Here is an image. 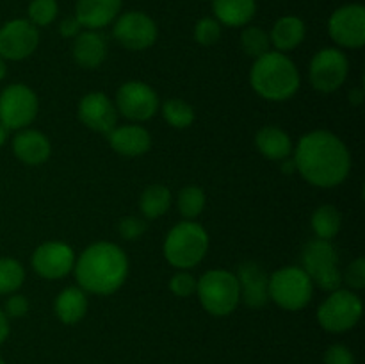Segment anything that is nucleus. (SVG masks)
I'll return each mask as SVG.
<instances>
[{"instance_id": "nucleus-18", "label": "nucleus", "mask_w": 365, "mask_h": 364, "mask_svg": "<svg viewBox=\"0 0 365 364\" xmlns=\"http://www.w3.org/2000/svg\"><path fill=\"white\" fill-rule=\"evenodd\" d=\"M123 0H77L75 18L88 31H100L120 16Z\"/></svg>"}, {"instance_id": "nucleus-41", "label": "nucleus", "mask_w": 365, "mask_h": 364, "mask_svg": "<svg viewBox=\"0 0 365 364\" xmlns=\"http://www.w3.org/2000/svg\"><path fill=\"white\" fill-rule=\"evenodd\" d=\"M349 100H351L353 103H360L362 102V91L360 89H353V91H349Z\"/></svg>"}, {"instance_id": "nucleus-23", "label": "nucleus", "mask_w": 365, "mask_h": 364, "mask_svg": "<svg viewBox=\"0 0 365 364\" xmlns=\"http://www.w3.org/2000/svg\"><path fill=\"white\" fill-rule=\"evenodd\" d=\"M216 20L227 27H245L257 13V0H212Z\"/></svg>"}, {"instance_id": "nucleus-14", "label": "nucleus", "mask_w": 365, "mask_h": 364, "mask_svg": "<svg viewBox=\"0 0 365 364\" xmlns=\"http://www.w3.org/2000/svg\"><path fill=\"white\" fill-rule=\"evenodd\" d=\"M39 32L24 18H14L0 27V57L9 61H24L36 52Z\"/></svg>"}, {"instance_id": "nucleus-35", "label": "nucleus", "mask_w": 365, "mask_h": 364, "mask_svg": "<svg viewBox=\"0 0 365 364\" xmlns=\"http://www.w3.org/2000/svg\"><path fill=\"white\" fill-rule=\"evenodd\" d=\"M118 232L127 241H135V239H139L146 232V221L138 216H127L118 225Z\"/></svg>"}, {"instance_id": "nucleus-40", "label": "nucleus", "mask_w": 365, "mask_h": 364, "mask_svg": "<svg viewBox=\"0 0 365 364\" xmlns=\"http://www.w3.org/2000/svg\"><path fill=\"white\" fill-rule=\"evenodd\" d=\"M9 318H7V314L4 313L2 309H0V345H2L4 341L7 339V335H9Z\"/></svg>"}, {"instance_id": "nucleus-19", "label": "nucleus", "mask_w": 365, "mask_h": 364, "mask_svg": "<svg viewBox=\"0 0 365 364\" xmlns=\"http://www.w3.org/2000/svg\"><path fill=\"white\" fill-rule=\"evenodd\" d=\"M109 145L123 157H139L152 146V136L141 125H121L109 132Z\"/></svg>"}, {"instance_id": "nucleus-10", "label": "nucleus", "mask_w": 365, "mask_h": 364, "mask_svg": "<svg viewBox=\"0 0 365 364\" xmlns=\"http://www.w3.org/2000/svg\"><path fill=\"white\" fill-rule=\"evenodd\" d=\"M348 57L339 49H323L310 61V82L321 93H334L348 79Z\"/></svg>"}, {"instance_id": "nucleus-27", "label": "nucleus", "mask_w": 365, "mask_h": 364, "mask_svg": "<svg viewBox=\"0 0 365 364\" xmlns=\"http://www.w3.org/2000/svg\"><path fill=\"white\" fill-rule=\"evenodd\" d=\"M312 231L316 238L319 239H334L339 234L342 225V216L337 207L334 206H321L314 211L312 214Z\"/></svg>"}, {"instance_id": "nucleus-7", "label": "nucleus", "mask_w": 365, "mask_h": 364, "mask_svg": "<svg viewBox=\"0 0 365 364\" xmlns=\"http://www.w3.org/2000/svg\"><path fill=\"white\" fill-rule=\"evenodd\" d=\"M314 284L298 266H285L269 275V300L285 310H302L312 300Z\"/></svg>"}, {"instance_id": "nucleus-44", "label": "nucleus", "mask_w": 365, "mask_h": 364, "mask_svg": "<svg viewBox=\"0 0 365 364\" xmlns=\"http://www.w3.org/2000/svg\"><path fill=\"white\" fill-rule=\"evenodd\" d=\"M0 364H6V360H4L2 357H0Z\"/></svg>"}, {"instance_id": "nucleus-42", "label": "nucleus", "mask_w": 365, "mask_h": 364, "mask_svg": "<svg viewBox=\"0 0 365 364\" xmlns=\"http://www.w3.org/2000/svg\"><path fill=\"white\" fill-rule=\"evenodd\" d=\"M6 74H7L6 59H2V57H0V81H4V77H6Z\"/></svg>"}, {"instance_id": "nucleus-6", "label": "nucleus", "mask_w": 365, "mask_h": 364, "mask_svg": "<svg viewBox=\"0 0 365 364\" xmlns=\"http://www.w3.org/2000/svg\"><path fill=\"white\" fill-rule=\"evenodd\" d=\"M302 268L310 277L312 284L324 291H335L341 288L342 275L339 271L337 250L328 239H312L303 246Z\"/></svg>"}, {"instance_id": "nucleus-28", "label": "nucleus", "mask_w": 365, "mask_h": 364, "mask_svg": "<svg viewBox=\"0 0 365 364\" xmlns=\"http://www.w3.org/2000/svg\"><path fill=\"white\" fill-rule=\"evenodd\" d=\"M205 193L198 186H185L178 193L177 206L185 220H195V218H198L203 213V209H205Z\"/></svg>"}, {"instance_id": "nucleus-8", "label": "nucleus", "mask_w": 365, "mask_h": 364, "mask_svg": "<svg viewBox=\"0 0 365 364\" xmlns=\"http://www.w3.org/2000/svg\"><path fill=\"white\" fill-rule=\"evenodd\" d=\"M362 300L351 289H335L317 309V321L321 327L334 334L348 332L362 318Z\"/></svg>"}, {"instance_id": "nucleus-1", "label": "nucleus", "mask_w": 365, "mask_h": 364, "mask_svg": "<svg viewBox=\"0 0 365 364\" xmlns=\"http://www.w3.org/2000/svg\"><path fill=\"white\" fill-rule=\"evenodd\" d=\"M292 159L302 177L317 188L342 184L351 170L348 146L330 131H312L302 136Z\"/></svg>"}, {"instance_id": "nucleus-32", "label": "nucleus", "mask_w": 365, "mask_h": 364, "mask_svg": "<svg viewBox=\"0 0 365 364\" xmlns=\"http://www.w3.org/2000/svg\"><path fill=\"white\" fill-rule=\"evenodd\" d=\"M29 21L36 27H46L52 24L59 13L57 0H32L29 4Z\"/></svg>"}, {"instance_id": "nucleus-31", "label": "nucleus", "mask_w": 365, "mask_h": 364, "mask_svg": "<svg viewBox=\"0 0 365 364\" xmlns=\"http://www.w3.org/2000/svg\"><path fill=\"white\" fill-rule=\"evenodd\" d=\"M25 280V270L16 259L0 257V295L18 291Z\"/></svg>"}, {"instance_id": "nucleus-29", "label": "nucleus", "mask_w": 365, "mask_h": 364, "mask_svg": "<svg viewBox=\"0 0 365 364\" xmlns=\"http://www.w3.org/2000/svg\"><path fill=\"white\" fill-rule=\"evenodd\" d=\"M163 116L173 128H187L195 121V109L182 98H170L163 103Z\"/></svg>"}, {"instance_id": "nucleus-15", "label": "nucleus", "mask_w": 365, "mask_h": 364, "mask_svg": "<svg viewBox=\"0 0 365 364\" xmlns=\"http://www.w3.org/2000/svg\"><path fill=\"white\" fill-rule=\"evenodd\" d=\"M75 261L77 257L70 245L63 241H46L34 250L31 263L36 273L43 278L57 280L73 271Z\"/></svg>"}, {"instance_id": "nucleus-22", "label": "nucleus", "mask_w": 365, "mask_h": 364, "mask_svg": "<svg viewBox=\"0 0 365 364\" xmlns=\"http://www.w3.org/2000/svg\"><path fill=\"white\" fill-rule=\"evenodd\" d=\"M307 27L305 21L298 16H282L280 20H277V24L273 25L269 32L271 45L278 50V52H289V50H294L296 46H299L305 39Z\"/></svg>"}, {"instance_id": "nucleus-13", "label": "nucleus", "mask_w": 365, "mask_h": 364, "mask_svg": "<svg viewBox=\"0 0 365 364\" xmlns=\"http://www.w3.org/2000/svg\"><path fill=\"white\" fill-rule=\"evenodd\" d=\"M328 32L337 45L360 49L365 43V7L362 4H346L331 13Z\"/></svg>"}, {"instance_id": "nucleus-24", "label": "nucleus", "mask_w": 365, "mask_h": 364, "mask_svg": "<svg viewBox=\"0 0 365 364\" xmlns=\"http://www.w3.org/2000/svg\"><path fill=\"white\" fill-rule=\"evenodd\" d=\"M255 145L266 159L284 161L292 153V139L287 132L274 125H266L255 136Z\"/></svg>"}, {"instance_id": "nucleus-16", "label": "nucleus", "mask_w": 365, "mask_h": 364, "mask_svg": "<svg viewBox=\"0 0 365 364\" xmlns=\"http://www.w3.org/2000/svg\"><path fill=\"white\" fill-rule=\"evenodd\" d=\"M78 118L91 131L109 134L118 123V109L102 91H91L78 102Z\"/></svg>"}, {"instance_id": "nucleus-9", "label": "nucleus", "mask_w": 365, "mask_h": 364, "mask_svg": "<svg viewBox=\"0 0 365 364\" xmlns=\"http://www.w3.org/2000/svg\"><path fill=\"white\" fill-rule=\"evenodd\" d=\"M38 96L29 86L9 84L0 93V125L7 131H21L38 116Z\"/></svg>"}, {"instance_id": "nucleus-11", "label": "nucleus", "mask_w": 365, "mask_h": 364, "mask_svg": "<svg viewBox=\"0 0 365 364\" xmlns=\"http://www.w3.org/2000/svg\"><path fill=\"white\" fill-rule=\"evenodd\" d=\"M113 34L121 46L128 50H146L157 41V24L143 11H128L114 21Z\"/></svg>"}, {"instance_id": "nucleus-30", "label": "nucleus", "mask_w": 365, "mask_h": 364, "mask_svg": "<svg viewBox=\"0 0 365 364\" xmlns=\"http://www.w3.org/2000/svg\"><path fill=\"white\" fill-rule=\"evenodd\" d=\"M241 46L246 56L253 57V59H259L264 54L269 52V32H266L260 27H255V25H248V27H245V31L241 34Z\"/></svg>"}, {"instance_id": "nucleus-17", "label": "nucleus", "mask_w": 365, "mask_h": 364, "mask_svg": "<svg viewBox=\"0 0 365 364\" xmlns=\"http://www.w3.org/2000/svg\"><path fill=\"white\" fill-rule=\"evenodd\" d=\"M239 282L241 302L252 309H260L269 302V275L255 261H248L239 266L235 273Z\"/></svg>"}, {"instance_id": "nucleus-33", "label": "nucleus", "mask_w": 365, "mask_h": 364, "mask_svg": "<svg viewBox=\"0 0 365 364\" xmlns=\"http://www.w3.org/2000/svg\"><path fill=\"white\" fill-rule=\"evenodd\" d=\"M195 38L196 41L203 46L216 45L221 38V24L216 18H202V20H198V24L195 25Z\"/></svg>"}, {"instance_id": "nucleus-43", "label": "nucleus", "mask_w": 365, "mask_h": 364, "mask_svg": "<svg viewBox=\"0 0 365 364\" xmlns=\"http://www.w3.org/2000/svg\"><path fill=\"white\" fill-rule=\"evenodd\" d=\"M6 139H7V128L4 127V125H0V146L6 143Z\"/></svg>"}, {"instance_id": "nucleus-39", "label": "nucleus", "mask_w": 365, "mask_h": 364, "mask_svg": "<svg viewBox=\"0 0 365 364\" xmlns=\"http://www.w3.org/2000/svg\"><path fill=\"white\" fill-rule=\"evenodd\" d=\"M82 32V25L78 24V20L75 16H68L61 21L59 25V34L63 38H71L75 39Z\"/></svg>"}, {"instance_id": "nucleus-3", "label": "nucleus", "mask_w": 365, "mask_h": 364, "mask_svg": "<svg viewBox=\"0 0 365 364\" xmlns=\"http://www.w3.org/2000/svg\"><path fill=\"white\" fill-rule=\"evenodd\" d=\"M250 82L262 98L269 102H285L298 93L302 79L298 66L287 54L269 50L255 59L250 71Z\"/></svg>"}, {"instance_id": "nucleus-34", "label": "nucleus", "mask_w": 365, "mask_h": 364, "mask_svg": "<svg viewBox=\"0 0 365 364\" xmlns=\"http://www.w3.org/2000/svg\"><path fill=\"white\" fill-rule=\"evenodd\" d=\"M196 284H198V278L195 275L189 273L187 270H178L171 277L170 289L173 295L180 296V298H187V296H192L196 293Z\"/></svg>"}, {"instance_id": "nucleus-5", "label": "nucleus", "mask_w": 365, "mask_h": 364, "mask_svg": "<svg viewBox=\"0 0 365 364\" xmlns=\"http://www.w3.org/2000/svg\"><path fill=\"white\" fill-rule=\"evenodd\" d=\"M196 295L207 313L220 318L234 313L241 302L237 277L228 270L205 271L198 278Z\"/></svg>"}, {"instance_id": "nucleus-4", "label": "nucleus", "mask_w": 365, "mask_h": 364, "mask_svg": "<svg viewBox=\"0 0 365 364\" xmlns=\"http://www.w3.org/2000/svg\"><path fill=\"white\" fill-rule=\"evenodd\" d=\"M209 250V234L192 220L180 221L164 239V257L177 270L198 266Z\"/></svg>"}, {"instance_id": "nucleus-25", "label": "nucleus", "mask_w": 365, "mask_h": 364, "mask_svg": "<svg viewBox=\"0 0 365 364\" xmlns=\"http://www.w3.org/2000/svg\"><path fill=\"white\" fill-rule=\"evenodd\" d=\"M57 318L64 325H75L88 313V296L81 288H66L57 295L53 303Z\"/></svg>"}, {"instance_id": "nucleus-26", "label": "nucleus", "mask_w": 365, "mask_h": 364, "mask_svg": "<svg viewBox=\"0 0 365 364\" xmlns=\"http://www.w3.org/2000/svg\"><path fill=\"white\" fill-rule=\"evenodd\" d=\"M171 206V191L163 184H152L143 191L139 198L143 216L148 220H155L168 213Z\"/></svg>"}, {"instance_id": "nucleus-36", "label": "nucleus", "mask_w": 365, "mask_h": 364, "mask_svg": "<svg viewBox=\"0 0 365 364\" xmlns=\"http://www.w3.org/2000/svg\"><path fill=\"white\" fill-rule=\"evenodd\" d=\"M344 282L351 289H362L365 285V259L359 257V259L353 261L344 271Z\"/></svg>"}, {"instance_id": "nucleus-37", "label": "nucleus", "mask_w": 365, "mask_h": 364, "mask_svg": "<svg viewBox=\"0 0 365 364\" xmlns=\"http://www.w3.org/2000/svg\"><path fill=\"white\" fill-rule=\"evenodd\" d=\"M324 364H355V355L344 345H331L324 352Z\"/></svg>"}, {"instance_id": "nucleus-12", "label": "nucleus", "mask_w": 365, "mask_h": 364, "mask_svg": "<svg viewBox=\"0 0 365 364\" xmlns=\"http://www.w3.org/2000/svg\"><path fill=\"white\" fill-rule=\"evenodd\" d=\"M116 109L132 121H146L159 111V96L152 86L141 81H128L118 89Z\"/></svg>"}, {"instance_id": "nucleus-21", "label": "nucleus", "mask_w": 365, "mask_h": 364, "mask_svg": "<svg viewBox=\"0 0 365 364\" xmlns=\"http://www.w3.org/2000/svg\"><path fill=\"white\" fill-rule=\"evenodd\" d=\"M73 59L75 63L86 70H95L106 61L107 43L98 31H88L73 39Z\"/></svg>"}, {"instance_id": "nucleus-38", "label": "nucleus", "mask_w": 365, "mask_h": 364, "mask_svg": "<svg viewBox=\"0 0 365 364\" xmlns=\"http://www.w3.org/2000/svg\"><path fill=\"white\" fill-rule=\"evenodd\" d=\"M7 318H21L29 313V300L24 295H11L4 303Z\"/></svg>"}, {"instance_id": "nucleus-2", "label": "nucleus", "mask_w": 365, "mask_h": 364, "mask_svg": "<svg viewBox=\"0 0 365 364\" xmlns=\"http://www.w3.org/2000/svg\"><path fill=\"white\" fill-rule=\"evenodd\" d=\"M73 271L82 291L100 296L113 295L127 280L128 259L114 243L98 241L81 253Z\"/></svg>"}, {"instance_id": "nucleus-20", "label": "nucleus", "mask_w": 365, "mask_h": 364, "mask_svg": "<svg viewBox=\"0 0 365 364\" xmlns=\"http://www.w3.org/2000/svg\"><path fill=\"white\" fill-rule=\"evenodd\" d=\"M13 152L21 163L29 166L43 164L52 153L48 138L34 128H21L13 139Z\"/></svg>"}]
</instances>
